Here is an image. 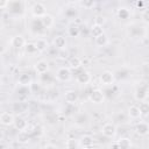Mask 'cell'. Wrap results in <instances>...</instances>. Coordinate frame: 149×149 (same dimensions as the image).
<instances>
[{
  "label": "cell",
  "mask_w": 149,
  "mask_h": 149,
  "mask_svg": "<svg viewBox=\"0 0 149 149\" xmlns=\"http://www.w3.org/2000/svg\"><path fill=\"white\" fill-rule=\"evenodd\" d=\"M88 100L92 102V104H95V105H100L104 102L105 100V94L99 88H95V90H92L90 93H88Z\"/></svg>",
  "instance_id": "obj_1"
},
{
  "label": "cell",
  "mask_w": 149,
  "mask_h": 149,
  "mask_svg": "<svg viewBox=\"0 0 149 149\" xmlns=\"http://www.w3.org/2000/svg\"><path fill=\"white\" fill-rule=\"evenodd\" d=\"M71 69L69 68V66H62V68H59L58 70H57V72H56V78H57V80H59V81H63V83H65V81H69L70 79H71Z\"/></svg>",
  "instance_id": "obj_2"
},
{
  "label": "cell",
  "mask_w": 149,
  "mask_h": 149,
  "mask_svg": "<svg viewBox=\"0 0 149 149\" xmlns=\"http://www.w3.org/2000/svg\"><path fill=\"white\" fill-rule=\"evenodd\" d=\"M30 10H31L33 16L38 17V19H41L42 16H44L47 14V8H45L44 3H42V2H34L33 6L30 7Z\"/></svg>",
  "instance_id": "obj_3"
},
{
  "label": "cell",
  "mask_w": 149,
  "mask_h": 149,
  "mask_svg": "<svg viewBox=\"0 0 149 149\" xmlns=\"http://www.w3.org/2000/svg\"><path fill=\"white\" fill-rule=\"evenodd\" d=\"M99 79H100V84L104 85V86L113 85V84H114V80H115L114 73H113L112 71H109V70L102 71L101 74H100V77H99Z\"/></svg>",
  "instance_id": "obj_4"
},
{
  "label": "cell",
  "mask_w": 149,
  "mask_h": 149,
  "mask_svg": "<svg viewBox=\"0 0 149 149\" xmlns=\"http://www.w3.org/2000/svg\"><path fill=\"white\" fill-rule=\"evenodd\" d=\"M101 133L105 137L108 139H113L116 135V126L113 122H106L102 127H101Z\"/></svg>",
  "instance_id": "obj_5"
},
{
  "label": "cell",
  "mask_w": 149,
  "mask_h": 149,
  "mask_svg": "<svg viewBox=\"0 0 149 149\" xmlns=\"http://www.w3.org/2000/svg\"><path fill=\"white\" fill-rule=\"evenodd\" d=\"M10 45L14 48V49H22V48H24L26 47V44H27V42H26V40H24V37L22 36V35H15V36H13L12 38H10Z\"/></svg>",
  "instance_id": "obj_6"
},
{
  "label": "cell",
  "mask_w": 149,
  "mask_h": 149,
  "mask_svg": "<svg viewBox=\"0 0 149 149\" xmlns=\"http://www.w3.org/2000/svg\"><path fill=\"white\" fill-rule=\"evenodd\" d=\"M17 84L22 87H27V86H31L33 85V78L29 73L27 72H23V73H20L19 77H17Z\"/></svg>",
  "instance_id": "obj_7"
},
{
  "label": "cell",
  "mask_w": 149,
  "mask_h": 149,
  "mask_svg": "<svg viewBox=\"0 0 149 149\" xmlns=\"http://www.w3.org/2000/svg\"><path fill=\"white\" fill-rule=\"evenodd\" d=\"M15 121V116L10 113V112H2L0 115V122L2 126L5 127H9L12 125H14Z\"/></svg>",
  "instance_id": "obj_8"
},
{
  "label": "cell",
  "mask_w": 149,
  "mask_h": 149,
  "mask_svg": "<svg viewBox=\"0 0 149 149\" xmlns=\"http://www.w3.org/2000/svg\"><path fill=\"white\" fill-rule=\"evenodd\" d=\"M34 70L37 74H44L49 71V63L44 59H41V61H37L34 65Z\"/></svg>",
  "instance_id": "obj_9"
},
{
  "label": "cell",
  "mask_w": 149,
  "mask_h": 149,
  "mask_svg": "<svg viewBox=\"0 0 149 149\" xmlns=\"http://www.w3.org/2000/svg\"><path fill=\"white\" fill-rule=\"evenodd\" d=\"M135 132L140 136H147L149 135V123L144 121H140L135 126Z\"/></svg>",
  "instance_id": "obj_10"
},
{
  "label": "cell",
  "mask_w": 149,
  "mask_h": 149,
  "mask_svg": "<svg viewBox=\"0 0 149 149\" xmlns=\"http://www.w3.org/2000/svg\"><path fill=\"white\" fill-rule=\"evenodd\" d=\"M76 80H77V83L80 84V85H86V84H88V83L91 81V74H90L88 71L81 70V71L77 74Z\"/></svg>",
  "instance_id": "obj_11"
},
{
  "label": "cell",
  "mask_w": 149,
  "mask_h": 149,
  "mask_svg": "<svg viewBox=\"0 0 149 149\" xmlns=\"http://www.w3.org/2000/svg\"><path fill=\"white\" fill-rule=\"evenodd\" d=\"M14 128L19 132H27L28 129V122L26 119L21 118V116H17L15 118V121H14Z\"/></svg>",
  "instance_id": "obj_12"
},
{
  "label": "cell",
  "mask_w": 149,
  "mask_h": 149,
  "mask_svg": "<svg viewBox=\"0 0 149 149\" xmlns=\"http://www.w3.org/2000/svg\"><path fill=\"white\" fill-rule=\"evenodd\" d=\"M147 97H148V94H147V86H140L134 92V98L137 101H140V102L146 101Z\"/></svg>",
  "instance_id": "obj_13"
},
{
  "label": "cell",
  "mask_w": 149,
  "mask_h": 149,
  "mask_svg": "<svg viewBox=\"0 0 149 149\" xmlns=\"http://www.w3.org/2000/svg\"><path fill=\"white\" fill-rule=\"evenodd\" d=\"M78 93L74 91V90H68V91H65V93H64V100L68 102V104H70V105H72V104H76L77 101H78Z\"/></svg>",
  "instance_id": "obj_14"
},
{
  "label": "cell",
  "mask_w": 149,
  "mask_h": 149,
  "mask_svg": "<svg viewBox=\"0 0 149 149\" xmlns=\"http://www.w3.org/2000/svg\"><path fill=\"white\" fill-rule=\"evenodd\" d=\"M40 21H41L43 28H45V29L51 28V27L54 26V23H55V19H54V16H52L51 14H49V13H47L44 16H42V17L40 19Z\"/></svg>",
  "instance_id": "obj_15"
},
{
  "label": "cell",
  "mask_w": 149,
  "mask_h": 149,
  "mask_svg": "<svg viewBox=\"0 0 149 149\" xmlns=\"http://www.w3.org/2000/svg\"><path fill=\"white\" fill-rule=\"evenodd\" d=\"M52 43H54V47L57 48V49H64L66 47V38L65 36L63 35H56L52 40Z\"/></svg>",
  "instance_id": "obj_16"
},
{
  "label": "cell",
  "mask_w": 149,
  "mask_h": 149,
  "mask_svg": "<svg viewBox=\"0 0 149 149\" xmlns=\"http://www.w3.org/2000/svg\"><path fill=\"white\" fill-rule=\"evenodd\" d=\"M34 43H35L36 49H37L38 52H43V51H45V50L48 49V41H47V38H44V37H38V38H36V41H35Z\"/></svg>",
  "instance_id": "obj_17"
},
{
  "label": "cell",
  "mask_w": 149,
  "mask_h": 149,
  "mask_svg": "<svg viewBox=\"0 0 149 149\" xmlns=\"http://www.w3.org/2000/svg\"><path fill=\"white\" fill-rule=\"evenodd\" d=\"M128 118L133 119V120H137L141 118V112H140V108L139 106L136 105H132L129 108H128Z\"/></svg>",
  "instance_id": "obj_18"
},
{
  "label": "cell",
  "mask_w": 149,
  "mask_h": 149,
  "mask_svg": "<svg viewBox=\"0 0 149 149\" xmlns=\"http://www.w3.org/2000/svg\"><path fill=\"white\" fill-rule=\"evenodd\" d=\"M81 65H83V61L77 56H73L69 59V68L71 70H78L81 68Z\"/></svg>",
  "instance_id": "obj_19"
},
{
  "label": "cell",
  "mask_w": 149,
  "mask_h": 149,
  "mask_svg": "<svg viewBox=\"0 0 149 149\" xmlns=\"http://www.w3.org/2000/svg\"><path fill=\"white\" fill-rule=\"evenodd\" d=\"M90 33H91L92 37H94V38H97V37H99V36H101V35L105 34L104 28H102L101 26H98V24H94V23L91 26V28H90Z\"/></svg>",
  "instance_id": "obj_20"
},
{
  "label": "cell",
  "mask_w": 149,
  "mask_h": 149,
  "mask_svg": "<svg viewBox=\"0 0 149 149\" xmlns=\"http://www.w3.org/2000/svg\"><path fill=\"white\" fill-rule=\"evenodd\" d=\"M119 149H132V141L128 137H121L116 141Z\"/></svg>",
  "instance_id": "obj_21"
},
{
  "label": "cell",
  "mask_w": 149,
  "mask_h": 149,
  "mask_svg": "<svg viewBox=\"0 0 149 149\" xmlns=\"http://www.w3.org/2000/svg\"><path fill=\"white\" fill-rule=\"evenodd\" d=\"M93 137L91 135H84L81 136L80 139V144L83 148H86V147H93Z\"/></svg>",
  "instance_id": "obj_22"
},
{
  "label": "cell",
  "mask_w": 149,
  "mask_h": 149,
  "mask_svg": "<svg viewBox=\"0 0 149 149\" xmlns=\"http://www.w3.org/2000/svg\"><path fill=\"white\" fill-rule=\"evenodd\" d=\"M16 141L19 143H21V144L28 143V141H29V134L27 132H19V134L16 136Z\"/></svg>",
  "instance_id": "obj_23"
},
{
  "label": "cell",
  "mask_w": 149,
  "mask_h": 149,
  "mask_svg": "<svg viewBox=\"0 0 149 149\" xmlns=\"http://www.w3.org/2000/svg\"><path fill=\"white\" fill-rule=\"evenodd\" d=\"M68 34L71 36V37H78L79 34H80V29L79 27L74 23V24H71L69 28H68Z\"/></svg>",
  "instance_id": "obj_24"
},
{
  "label": "cell",
  "mask_w": 149,
  "mask_h": 149,
  "mask_svg": "<svg viewBox=\"0 0 149 149\" xmlns=\"http://www.w3.org/2000/svg\"><path fill=\"white\" fill-rule=\"evenodd\" d=\"M116 15H118L119 19H121V20H126V19L129 17L130 13H129V10H128L127 8H125V7H120V8L118 9V12H116Z\"/></svg>",
  "instance_id": "obj_25"
},
{
  "label": "cell",
  "mask_w": 149,
  "mask_h": 149,
  "mask_svg": "<svg viewBox=\"0 0 149 149\" xmlns=\"http://www.w3.org/2000/svg\"><path fill=\"white\" fill-rule=\"evenodd\" d=\"M140 112H141V116H148L149 115V102L147 101H142L139 105Z\"/></svg>",
  "instance_id": "obj_26"
},
{
  "label": "cell",
  "mask_w": 149,
  "mask_h": 149,
  "mask_svg": "<svg viewBox=\"0 0 149 149\" xmlns=\"http://www.w3.org/2000/svg\"><path fill=\"white\" fill-rule=\"evenodd\" d=\"M94 41H95V44H97L98 47H105V45H107V43H108V37H107L106 34H104V35H101V36H99V37H97V38H94Z\"/></svg>",
  "instance_id": "obj_27"
},
{
  "label": "cell",
  "mask_w": 149,
  "mask_h": 149,
  "mask_svg": "<svg viewBox=\"0 0 149 149\" xmlns=\"http://www.w3.org/2000/svg\"><path fill=\"white\" fill-rule=\"evenodd\" d=\"M77 146H78V142L74 139H68L65 141V148L66 149H77Z\"/></svg>",
  "instance_id": "obj_28"
},
{
  "label": "cell",
  "mask_w": 149,
  "mask_h": 149,
  "mask_svg": "<svg viewBox=\"0 0 149 149\" xmlns=\"http://www.w3.org/2000/svg\"><path fill=\"white\" fill-rule=\"evenodd\" d=\"M79 5L85 8V9H92L94 6H95V2L93 0H85V1H80Z\"/></svg>",
  "instance_id": "obj_29"
},
{
  "label": "cell",
  "mask_w": 149,
  "mask_h": 149,
  "mask_svg": "<svg viewBox=\"0 0 149 149\" xmlns=\"http://www.w3.org/2000/svg\"><path fill=\"white\" fill-rule=\"evenodd\" d=\"M106 23V17L104 16V15H101V14H99V15H95L94 16V24H98V26H104Z\"/></svg>",
  "instance_id": "obj_30"
},
{
  "label": "cell",
  "mask_w": 149,
  "mask_h": 149,
  "mask_svg": "<svg viewBox=\"0 0 149 149\" xmlns=\"http://www.w3.org/2000/svg\"><path fill=\"white\" fill-rule=\"evenodd\" d=\"M24 50H26L27 54H35L37 51L35 43H27L26 47H24Z\"/></svg>",
  "instance_id": "obj_31"
},
{
  "label": "cell",
  "mask_w": 149,
  "mask_h": 149,
  "mask_svg": "<svg viewBox=\"0 0 149 149\" xmlns=\"http://www.w3.org/2000/svg\"><path fill=\"white\" fill-rule=\"evenodd\" d=\"M141 19L146 24H149V8H144L141 14Z\"/></svg>",
  "instance_id": "obj_32"
},
{
  "label": "cell",
  "mask_w": 149,
  "mask_h": 149,
  "mask_svg": "<svg viewBox=\"0 0 149 149\" xmlns=\"http://www.w3.org/2000/svg\"><path fill=\"white\" fill-rule=\"evenodd\" d=\"M7 6H9V1H0V9H5Z\"/></svg>",
  "instance_id": "obj_33"
},
{
  "label": "cell",
  "mask_w": 149,
  "mask_h": 149,
  "mask_svg": "<svg viewBox=\"0 0 149 149\" xmlns=\"http://www.w3.org/2000/svg\"><path fill=\"white\" fill-rule=\"evenodd\" d=\"M135 6H136V8L142 9V8L144 7V2H143V1H136V2H135Z\"/></svg>",
  "instance_id": "obj_34"
},
{
  "label": "cell",
  "mask_w": 149,
  "mask_h": 149,
  "mask_svg": "<svg viewBox=\"0 0 149 149\" xmlns=\"http://www.w3.org/2000/svg\"><path fill=\"white\" fill-rule=\"evenodd\" d=\"M43 149H57L54 144H45L44 147H43Z\"/></svg>",
  "instance_id": "obj_35"
},
{
  "label": "cell",
  "mask_w": 149,
  "mask_h": 149,
  "mask_svg": "<svg viewBox=\"0 0 149 149\" xmlns=\"http://www.w3.org/2000/svg\"><path fill=\"white\" fill-rule=\"evenodd\" d=\"M111 149H119V146H118V143H116V142H114V143H113V146L111 147Z\"/></svg>",
  "instance_id": "obj_36"
},
{
  "label": "cell",
  "mask_w": 149,
  "mask_h": 149,
  "mask_svg": "<svg viewBox=\"0 0 149 149\" xmlns=\"http://www.w3.org/2000/svg\"><path fill=\"white\" fill-rule=\"evenodd\" d=\"M147 94H148V97H149V85H147Z\"/></svg>",
  "instance_id": "obj_37"
},
{
  "label": "cell",
  "mask_w": 149,
  "mask_h": 149,
  "mask_svg": "<svg viewBox=\"0 0 149 149\" xmlns=\"http://www.w3.org/2000/svg\"><path fill=\"white\" fill-rule=\"evenodd\" d=\"M83 149H94L93 147H86V148H83Z\"/></svg>",
  "instance_id": "obj_38"
},
{
  "label": "cell",
  "mask_w": 149,
  "mask_h": 149,
  "mask_svg": "<svg viewBox=\"0 0 149 149\" xmlns=\"http://www.w3.org/2000/svg\"><path fill=\"white\" fill-rule=\"evenodd\" d=\"M2 149H6V148H2Z\"/></svg>",
  "instance_id": "obj_39"
}]
</instances>
